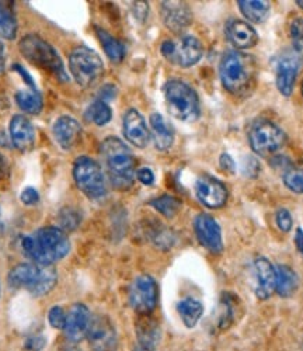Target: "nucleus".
Listing matches in <instances>:
<instances>
[{
  "mask_svg": "<svg viewBox=\"0 0 303 351\" xmlns=\"http://www.w3.org/2000/svg\"><path fill=\"white\" fill-rule=\"evenodd\" d=\"M24 254L36 265L52 266L62 260L71 250V243L64 229L55 226L40 228L33 235L23 238Z\"/></svg>",
  "mask_w": 303,
  "mask_h": 351,
  "instance_id": "f257e3e1",
  "label": "nucleus"
},
{
  "mask_svg": "<svg viewBox=\"0 0 303 351\" xmlns=\"http://www.w3.org/2000/svg\"><path fill=\"white\" fill-rule=\"evenodd\" d=\"M101 158L114 189L124 191L134 186L136 178L135 159L125 142L117 136L106 138L101 143Z\"/></svg>",
  "mask_w": 303,
  "mask_h": 351,
  "instance_id": "f03ea898",
  "label": "nucleus"
},
{
  "mask_svg": "<svg viewBox=\"0 0 303 351\" xmlns=\"http://www.w3.org/2000/svg\"><path fill=\"white\" fill-rule=\"evenodd\" d=\"M257 64L253 56L239 52H226L219 64V76L225 89L232 95L246 93L254 83Z\"/></svg>",
  "mask_w": 303,
  "mask_h": 351,
  "instance_id": "7ed1b4c3",
  "label": "nucleus"
},
{
  "mask_svg": "<svg viewBox=\"0 0 303 351\" xmlns=\"http://www.w3.org/2000/svg\"><path fill=\"white\" fill-rule=\"evenodd\" d=\"M56 280L58 276L52 266H41L36 263H21L8 276L10 288L27 289L33 297L47 295L55 287Z\"/></svg>",
  "mask_w": 303,
  "mask_h": 351,
  "instance_id": "20e7f679",
  "label": "nucleus"
},
{
  "mask_svg": "<svg viewBox=\"0 0 303 351\" xmlns=\"http://www.w3.org/2000/svg\"><path fill=\"white\" fill-rule=\"evenodd\" d=\"M19 49L28 62L52 73L58 80L66 82L68 75L56 49L37 34H27L19 43Z\"/></svg>",
  "mask_w": 303,
  "mask_h": 351,
  "instance_id": "39448f33",
  "label": "nucleus"
},
{
  "mask_svg": "<svg viewBox=\"0 0 303 351\" xmlns=\"http://www.w3.org/2000/svg\"><path fill=\"white\" fill-rule=\"evenodd\" d=\"M163 93L169 112L177 120L194 123L199 119V99L189 83L180 79L167 80L163 87Z\"/></svg>",
  "mask_w": 303,
  "mask_h": 351,
  "instance_id": "423d86ee",
  "label": "nucleus"
},
{
  "mask_svg": "<svg viewBox=\"0 0 303 351\" xmlns=\"http://www.w3.org/2000/svg\"><path fill=\"white\" fill-rule=\"evenodd\" d=\"M73 179L77 189L90 199H100L107 194V183L101 166L92 158L80 156L73 165Z\"/></svg>",
  "mask_w": 303,
  "mask_h": 351,
  "instance_id": "0eeeda50",
  "label": "nucleus"
},
{
  "mask_svg": "<svg viewBox=\"0 0 303 351\" xmlns=\"http://www.w3.org/2000/svg\"><path fill=\"white\" fill-rule=\"evenodd\" d=\"M69 71L80 87H90L104 73V64L95 49L77 47L69 55Z\"/></svg>",
  "mask_w": 303,
  "mask_h": 351,
  "instance_id": "6e6552de",
  "label": "nucleus"
},
{
  "mask_svg": "<svg viewBox=\"0 0 303 351\" xmlns=\"http://www.w3.org/2000/svg\"><path fill=\"white\" fill-rule=\"evenodd\" d=\"M287 134L274 123L260 120L249 131V143L258 156H272L280 152L287 143Z\"/></svg>",
  "mask_w": 303,
  "mask_h": 351,
  "instance_id": "1a4fd4ad",
  "label": "nucleus"
},
{
  "mask_svg": "<svg viewBox=\"0 0 303 351\" xmlns=\"http://www.w3.org/2000/svg\"><path fill=\"white\" fill-rule=\"evenodd\" d=\"M160 52L169 62L181 68H191L201 61L204 47L194 36H183L177 41H165L160 47Z\"/></svg>",
  "mask_w": 303,
  "mask_h": 351,
  "instance_id": "9d476101",
  "label": "nucleus"
},
{
  "mask_svg": "<svg viewBox=\"0 0 303 351\" xmlns=\"http://www.w3.org/2000/svg\"><path fill=\"white\" fill-rule=\"evenodd\" d=\"M159 298V288L154 277L142 274L130 285L128 300L131 308L139 315H150L155 311Z\"/></svg>",
  "mask_w": 303,
  "mask_h": 351,
  "instance_id": "9b49d317",
  "label": "nucleus"
},
{
  "mask_svg": "<svg viewBox=\"0 0 303 351\" xmlns=\"http://www.w3.org/2000/svg\"><path fill=\"white\" fill-rule=\"evenodd\" d=\"M300 62V55L293 48L284 51L278 56L276 65V84L278 92L285 97H289L293 92Z\"/></svg>",
  "mask_w": 303,
  "mask_h": 351,
  "instance_id": "f8f14e48",
  "label": "nucleus"
},
{
  "mask_svg": "<svg viewBox=\"0 0 303 351\" xmlns=\"http://www.w3.org/2000/svg\"><path fill=\"white\" fill-rule=\"evenodd\" d=\"M195 237L201 246L208 252L219 254L223 252V239L222 229L219 223L208 214H199L194 219Z\"/></svg>",
  "mask_w": 303,
  "mask_h": 351,
  "instance_id": "ddd939ff",
  "label": "nucleus"
},
{
  "mask_svg": "<svg viewBox=\"0 0 303 351\" xmlns=\"http://www.w3.org/2000/svg\"><path fill=\"white\" fill-rule=\"evenodd\" d=\"M195 195L205 207L217 210L225 206L229 194L221 180L205 174L195 182Z\"/></svg>",
  "mask_w": 303,
  "mask_h": 351,
  "instance_id": "4468645a",
  "label": "nucleus"
},
{
  "mask_svg": "<svg viewBox=\"0 0 303 351\" xmlns=\"http://www.w3.org/2000/svg\"><path fill=\"white\" fill-rule=\"evenodd\" d=\"M87 339L95 351H115L117 348V333L107 316L92 317Z\"/></svg>",
  "mask_w": 303,
  "mask_h": 351,
  "instance_id": "2eb2a0df",
  "label": "nucleus"
},
{
  "mask_svg": "<svg viewBox=\"0 0 303 351\" xmlns=\"http://www.w3.org/2000/svg\"><path fill=\"white\" fill-rule=\"evenodd\" d=\"M253 289L258 300H268L276 292V267L265 257L253 263Z\"/></svg>",
  "mask_w": 303,
  "mask_h": 351,
  "instance_id": "dca6fc26",
  "label": "nucleus"
},
{
  "mask_svg": "<svg viewBox=\"0 0 303 351\" xmlns=\"http://www.w3.org/2000/svg\"><path fill=\"white\" fill-rule=\"evenodd\" d=\"M92 324V315L83 304H75L66 313L65 335L71 343H79L87 337V332Z\"/></svg>",
  "mask_w": 303,
  "mask_h": 351,
  "instance_id": "f3484780",
  "label": "nucleus"
},
{
  "mask_svg": "<svg viewBox=\"0 0 303 351\" xmlns=\"http://www.w3.org/2000/svg\"><path fill=\"white\" fill-rule=\"evenodd\" d=\"M162 19L170 32L180 34L190 27L193 12L184 2H162Z\"/></svg>",
  "mask_w": 303,
  "mask_h": 351,
  "instance_id": "a211bd4d",
  "label": "nucleus"
},
{
  "mask_svg": "<svg viewBox=\"0 0 303 351\" xmlns=\"http://www.w3.org/2000/svg\"><path fill=\"white\" fill-rule=\"evenodd\" d=\"M123 131L127 141L139 149L146 148L150 141V131L146 125V121L142 114L135 108H131L125 112L123 121Z\"/></svg>",
  "mask_w": 303,
  "mask_h": 351,
  "instance_id": "6ab92c4d",
  "label": "nucleus"
},
{
  "mask_svg": "<svg viewBox=\"0 0 303 351\" xmlns=\"http://www.w3.org/2000/svg\"><path fill=\"white\" fill-rule=\"evenodd\" d=\"M10 141L14 148L20 152H27L33 149L36 142V130L33 123L25 115L16 114L9 125Z\"/></svg>",
  "mask_w": 303,
  "mask_h": 351,
  "instance_id": "aec40b11",
  "label": "nucleus"
},
{
  "mask_svg": "<svg viewBox=\"0 0 303 351\" xmlns=\"http://www.w3.org/2000/svg\"><path fill=\"white\" fill-rule=\"evenodd\" d=\"M228 41L236 49H249L258 43V34L254 28L243 20H230L225 28Z\"/></svg>",
  "mask_w": 303,
  "mask_h": 351,
  "instance_id": "412c9836",
  "label": "nucleus"
},
{
  "mask_svg": "<svg viewBox=\"0 0 303 351\" xmlns=\"http://www.w3.org/2000/svg\"><path fill=\"white\" fill-rule=\"evenodd\" d=\"M52 134L60 148L69 151L77 143L82 134V127L73 117L60 115L52 125Z\"/></svg>",
  "mask_w": 303,
  "mask_h": 351,
  "instance_id": "4be33fe9",
  "label": "nucleus"
},
{
  "mask_svg": "<svg viewBox=\"0 0 303 351\" xmlns=\"http://www.w3.org/2000/svg\"><path fill=\"white\" fill-rule=\"evenodd\" d=\"M150 139L158 151H167L174 143V128L159 112L150 115Z\"/></svg>",
  "mask_w": 303,
  "mask_h": 351,
  "instance_id": "5701e85b",
  "label": "nucleus"
},
{
  "mask_svg": "<svg viewBox=\"0 0 303 351\" xmlns=\"http://www.w3.org/2000/svg\"><path fill=\"white\" fill-rule=\"evenodd\" d=\"M136 335L142 347L155 348L160 339V329L158 322L152 319L150 315H139L136 322Z\"/></svg>",
  "mask_w": 303,
  "mask_h": 351,
  "instance_id": "b1692460",
  "label": "nucleus"
},
{
  "mask_svg": "<svg viewBox=\"0 0 303 351\" xmlns=\"http://www.w3.org/2000/svg\"><path fill=\"white\" fill-rule=\"evenodd\" d=\"M299 287V278L289 266L280 265L276 267V292L282 297H292Z\"/></svg>",
  "mask_w": 303,
  "mask_h": 351,
  "instance_id": "393cba45",
  "label": "nucleus"
},
{
  "mask_svg": "<svg viewBox=\"0 0 303 351\" xmlns=\"http://www.w3.org/2000/svg\"><path fill=\"white\" fill-rule=\"evenodd\" d=\"M237 6L249 21L264 23L271 12V3L267 0H239Z\"/></svg>",
  "mask_w": 303,
  "mask_h": 351,
  "instance_id": "a878e982",
  "label": "nucleus"
},
{
  "mask_svg": "<svg viewBox=\"0 0 303 351\" xmlns=\"http://www.w3.org/2000/svg\"><path fill=\"white\" fill-rule=\"evenodd\" d=\"M177 312L186 328L193 329L204 313V305L195 298H184L177 304Z\"/></svg>",
  "mask_w": 303,
  "mask_h": 351,
  "instance_id": "bb28decb",
  "label": "nucleus"
},
{
  "mask_svg": "<svg viewBox=\"0 0 303 351\" xmlns=\"http://www.w3.org/2000/svg\"><path fill=\"white\" fill-rule=\"evenodd\" d=\"M97 37L104 48L106 55L110 58V61L114 64L123 62L125 58V45L118 41L115 37H112L110 33H107L103 28H97Z\"/></svg>",
  "mask_w": 303,
  "mask_h": 351,
  "instance_id": "cd10ccee",
  "label": "nucleus"
},
{
  "mask_svg": "<svg viewBox=\"0 0 303 351\" xmlns=\"http://www.w3.org/2000/svg\"><path fill=\"white\" fill-rule=\"evenodd\" d=\"M14 99L17 106L27 114H40L44 106L43 96L37 89L19 90Z\"/></svg>",
  "mask_w": 303,
  "mask_h": 351,
  "instance_id": "c85d7f7f",
  "label": "nucleus"
},
{
  "mask_svg": "<svg viewBox=\"0 0 303 351\" xmlns=\"http://www.w3.org/2000/svg\"><path fill=\"white\" fill-rule=\"evenodd\" d=\"M84 119L88 123H93L99 127H103L111 121L112 110L107 101L97 99L96 101H93L87 107V110L84 112Z\"/></svg>",
  "mask_w": 303,
  "mask_h": 351,
  "instance_id": "c756f323",
  "label": "nucleus"
},
{
  "mask_svg": "<svg viewBox=\"0 0 303 351\" xmlns=\"http://www.w3.org/2000/svg\"><path fill=\"white\" fill-rule=\"evenodd\" d=\"M17 20L12 9L5 2H0V37L5 40H14L17 36Z\"/></svg>",
  "mask_w": 303,
  "mask_h": 351,
  "instance_id": "7c9ffc66",
  "label": "nucleus"
},
{
  "mask_svg": "<svg viewBox=\"0 0 303 351\" xmlns=\"http://www.w3.org/2000/svg\"><path fill=\"white\" fill-rule=\"evenodd\" d=\"M284 184L296 194H303V160L289 163L284 171Z\"/></svg>",
  "mask_w": 303,
  "mask_h": 351,
  "instance_id": "2f4dec72",
  "label": "nucleus"
},
{
  "mask_svg": "<svg viewBox=\"0 0 303 351\" xmlns=\"http://www.w3.org/2000/svg\"><path fill=\"white\" fill-rule=\"evenodd\" d=\"M150 204L152 207H154L156 211H159L166 218H173L181 208V201L169 194L155 198Z\"/></svg>",
  "mask_w": 303,
  "mask_h": 351,
  "instance_id": "473e14b6",
  "label": "nucleus"
},
{
  "mask_svg": "<svg viewBox=\"0 0 303 351\" xmlns=\"http://www.w3.org/2000/svg\"><path fill=\"white\" fill-rule=\"evenodd\" d=\"M291 40L293 49L296 52H300L303 49V19L296 17L291 24Z\"/></svg>",
  "mask_w": 303,
  "mask_h": 351,
  "instance_id": "72a5a7b5",
  "label": "nucleus"
},
{
  "mask_svg": "<svg viewBox=\"0 0 303 351\" xmlns=\"http://www.w3.org/2000/svg\"><path fill=\"white\" fill-rule=\"evenodd\" d=\"M49 325L58 330H64L66 324V313L60 306H53L48 312Z\"/></svg>",
  "mask_w": 303,
  "mask_h": 351,
  "instance_id": "f704fd0d",
  "label": "nucleus"
},
{
  "mask_svg": "<svg viewBox=\"0 0 303 351\" xmlns=\"http://www.w3.org/2000/svg\"><path fill=\"white\" fill-rule=\"evenodd\" d=\"M59 219H60V226L66 230H73L80 223V215L75 210H71V208L64 210L62 214H60Z\"/></svg>",
  "mask_w": 303,
  "mask_h": 351,
  "instance_id": "c9c22d12",
  "label": "nucleus"
},
{
  "mask_svg": "<svg viewBox=\"0 0 303 351\" xmlns=\"http://www.w3.org/2000/svg\"><path fill=\"white\" fill-rule=\"evenodd\" d=\"M276 222H277V226L282 232H289L292 229V225H293V219L291 217V213L288 210H285V208H281V210L277 211Z\"/></svg>",
  "mask_w": 303,
  "mask_h": 351,
  "instance_id": "e433bc0d",
  "label": "nucleus"
},
{
  "mask_svg": "<svg viewBox=\"0 0 303 351\" xmlns=\"http://www.w3.org/2000/svg\"><path fill=\"white\" fill-rule=\"evenodd\" d=\"M20 199L24 204V206H36V204L40 201V194L36 189L33 187H27L21 191Z\"/></svg>",
  "mask_w": 303,
  "mask_h": 351,
  "instance_id": "4c0bfd02",
  "label": "nucleus"
},
{
  "mask_svg": "<svg viewBox=\"0 0 303 351\" xmlns=\"http://www.w3.org/2000/svg\"><path fill=\"white\" fill-rule=\"evenodd\" d=\"M136 179L145 186H152L155 183V174L149 167H142L136 170Z\"/></svg>",
  "mask_w": 303,
  "mask_h": 351,
  "instance_id": "58836bf2",
  "label": "nucleus"
},
{
  "mask_svg": "<svg viewBox=\"0 0 303 351\" xmlns=\"http://www.w3.org/2000/svg\"><path fill=\"white\" fill-rule=\"evenodd\" d=\"M131 9H132L134 16H135L139 21H145V20H146L147 13H149V5H147V2H132Z\"/></svg>",
  "mask_w": 303,
  "mask_h": 351,
  "instance_id": "ea45409f",
  "label": "nucleus"
},
{
  "mask_svg": "<svg viewBox=\"0 0 303 351\" xmlns=\"http://www.w3.org/2000/svg\"><path fill=\"white\" fill-rule=\"evenodd\" d=\"M45 347V339L41 336L29 337L25 341V350L27 351H41Z\"/></svg>",
  "mask_w": 303,
  "mask_h": 351,
  "instance_id": "a19ab883",
  "label": "nucleus"
},
{
  "mask_svg": "<svg viewBox=\"0 0 303 351\" xmlns=\"http://www.w3.org/2000/svg\"><path fill=\"white\" fill-rule=\"evenodd\" d=\"M219 165L222 167V170L225 171H229V173H233L234 169H236V165H234V160L230 158V155L228 154H222L221 158H219Z\"/></svg>",
  "mask_w": 303,
  "mask_h": 351,
  "instance_id": "79ce46f5",
  "label": "nucleus"
},
{
  "mask_svg": "<svg viewBox=\"0 0 303 351\" xmlns=\"http://www.w3.org/2000/svg\"><path fill=\"white\" fill-rule=\"evenodd\" d=\"M13 69H14L19 75H21V77L25 80V83L28 84L29 89H37V87H36V83H34V80H33V77L29 76V75L25 72V69H24L23 66H20V65H13Z\"/></svg>",
  "mask_w": 303,
  "mask_h": 351,
  "instance_id": "37998d69",
  "label": "nucleus"
},
{
  "mask_svg": "<svg viewBox=\"0 0 303 351\" xmlns=\"http://www.w3.org/2000/svg\"><path fill=\"white\" fill-rule=\"evenodd\" d=\"M9 170H10V167H9V162H8L6 156L0 154V180H3V179L8 178Z\"/></svg>",
  "mask_w": 303,
  "mask_h": 351,
  "instance_id": "c03bdc74",
  "label": "nucleus"
},
{
  "mask_svg": "<svg viewBox=\"0 0 303 351\" xmlns=\"http://www.w3.org/2000/svg\"><path fill=\"white\" fill-rule=\"evenodd\" d=\"M295 246L298 249V252L303 256V229L298 228L296 233H295Z\"/></svg>",
  "mask_w": 303,
  "mask_h": 351,
  "instance_id": "a18cd8bd",
  "label": "nucleus"
},
{
  "mask_svg": "<svg viewBox=\"0 0 303 351\" xmlns=\"http://www.w3.org/2000/svg\"><path fill=\"white\" fill-rule=\"evenodd\" d=\"M5 68H6V56H5V47L2 44V41H0V75H2L5 72Z\"/></svg>",
  "mask_w": 303,
  "mask_h": 351,
  "instance_id": "49530a36",
  "label": "nucleus"
},
{
  "mask_svg": "<svg viewBox=\"0 0 303 351\" xmlns=\"http://www.w3.org/2000/svg\"><path fill=\"white\" fill-rule=\"evenodd\" d=\"M9 138L6 136V134L3 131H0V146H8L9 145Z\"/></svg>",
  "mask_w": 303,
  "mask_h": 351,
  "instance_id": "de8ad7c7",
  "label": "nucleus"
},
{
  "mask_svg": "<svg viewBox=\"0 0 303 351\" xmlns=\"http://www.w3.org/2000/svg\"><path fill=\"white\" fill-rule=\"evenodd\" d=\"M59 351H80V348L73 346V344H69V346H65L64 348H60Z\"/></svg>",
  "mask_w": 303,
  "mask_h": 351,
  "instance_id": "09e8293b",
  "label": "nucleus"
},
{
  "mask_svg": "<svg viewBox=\"0 0 303 351\" xmlns=\"http://www.w3.org/2000/svg\"><path fill=\"white\" fill-rule=\"evenodd\" d=\"M135 351H154V348H147V347H142V346H139Z\"/></svg>",
  "mask_w": 303,
  "mask_h": 351,
  "instance_id": "8fccbe9b",
  "label": "nucleus"
},
{
  "mask_svg": "<svg viewBox=\"0 0 303 351\" xmlns=\"http://www.w3.org/2000/svg\"><path fill=\"white\" fill-rule=\"evenodd\" d=\"M296 5H298L300 9H303V0H298Z\"/></svg>",
  "mask_w": 303,
  "mask_h": 351,
  "instance_id": "3c124183",
  "label": "nucleus"
},
{
  "mask_svg": "<svg viewBox=\"0 0 303 351\" xmlns=\"http://www.w3.org/2000/svg\"><path fill=\"white\" fill-rule=\"evenodd\" d=\"M302 93H303V83H302Z\"/></svg>",
  "mask_w": 303,
  "mask_h": 351,
  "instance_id": "603ef678",
  "label": "nucleus"
}]
</instances>
